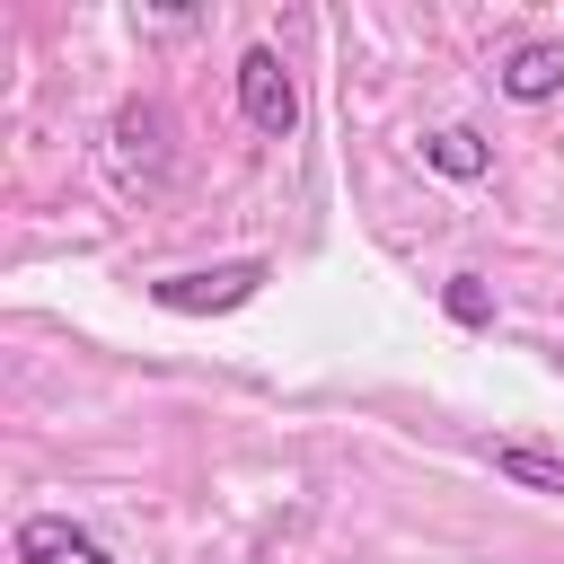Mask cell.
I'll return each instance as SVG.
<instances>
[{"label":"cell","instance_id":"1","mask_svg":"<svg viewBox=\"0 0 564 564\" xmlns=\"http://www.w3.org/2000/svg\"><path fill=\"white\" fill-rule=\"evenodd\" d=\"M264 256H238V264H203V273H159L150 282V300L167 308V317H220V308H247L256 291H264Z\"/></svg>","mask_w":564,"mask_h":564},{"label":"cell","instance_id":"2","mask_svg":"<svg viewBox=\"0 0 564 564\" xmlns=\"http://www.w3.org/2000/svg\"><path fill=\"white\" fill-rule=\"evenodd\" d=\"M238 115H247L264 141H282V132L300 123V88H291V70H282L273 44H247V53H238Z\"/></svg>","mask_w":564,"mask_h":564},{"label":"cell","instance_id":"3","mask_svg":"<svg viewBox=\"0 0 564 564\" xmlns=\"http://www.w3.org/2000/svg\"><path fill=\"white\" fill-rule=\"evenodd\" d=\"M494 79H502L511 106H546V97H564V35H529V44H511Z\"/></svg>","mask_w":564,"mask_h":564},{"label":"cell","instance_id":"4","mask_svg":"<svg viewBox=\"0 0 564 564\" xmlns=\"http://www.w3.org/2000/svg\"><path fill=\"white\" fill-rule=\"evenodd\" d=\"M18 564H115L79 520H62V511H35V520H18Z\"/></svg>","mask_w":564,"mask_h":564},{"label":"cell","instance_id":"5","mask_svg":"<svg viewBox=\"0 0 564 564\" xmlns=\"http://www.w3.org/2000/svg\"><path fill=\"white\" fill-rule=\"evenodd\" d=\"M115 159H123V176H159V159H167V115L159 106H123L115 115Z\"/></svg>","mask_w":564,"mask_h":564},{"label":"cell","instance_id":"6","mask_svg":"<svg viewBox=\"0 0 564 564\" xmlns=\"http://www.w3.org/2000/svg\"><path fill=\"white\" fill-rule=\"evenodd\" d=\"M494 467H502L511 485H538V494H564V449H538V441H502V449H494Z\"/></svg>","mask_w":564,"mask_h":564},{"label":"cell","instance_id":"7","mask_svg":"<svg viewBox=\"0 0 564 564\" xmlns=\"http://www.w3.org/2000/svg\"><path fill=\"white\" fill-rule=\"evenodd\" d=\"M423 159H432L441 176H458V185H467V176H485V141H476L467 123H449V132H432V141H423Z\"/></svg>","mask_w":564,"mask_h":564},{"label":"cell","instance_id":"8","mask_svg":"<svg viewBox=\"0 0 564 564\" xmlns=\"http://www.w3.org/2000/svg\"><path fill=\"white\" fill-rule=\"evenodd\" d=\"M441 308H449L458 326H494V291H485L476 273H449V291H441Z\"/></svg>","mask_w":564,"mask_h":564}]
</instances>
